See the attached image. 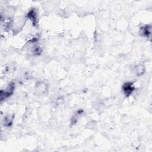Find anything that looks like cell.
Instances as JSON below:
<instances>
[{
  "instance_id": "cell-7",
  "label": "cell",
  "mask_w": 152,
  "mask_h": 152,
  "mask_svg": "<svg viewBox=\"0 0 152 152\" xmlns=\"http://www.w3.org/2000/svg\"><path fill=\"white\" fill-rule=\"evenodd\" d=\"M135 71H136V73L137 75L141 76L145 72L146 68H145V67L144 65L139 64L136 67Z\"/></svg>"
},
{
  "instance_id": "cell-3",
  "label": "cell",
  "mask_w": 152,
  "mask_h": 152,
  "mask_svg": "<svg viewBox=\"0 0 152 152\" xmlns=\"http://www.w3.org/2000/svg\"><path fill=\"white\" fill-rule=\"evenodd\" d=\"M135 87L133 82H126L123 86V90L127 97L130 96L134 91Z\"/></svg>"
},
{
  "instance_id": "cell-6",
  "label": "cell",
  "mask_w": 152,
  "mask_h": 152,
  "mask_svg": "<svg viewBox=\"0 0 152 152\" xmlns=\"http://www.w3.org/2000/svg\"><path fill=\"white\" fill-rule=\"evenodd\" d=\"M14 118V115L12 114V115H8L6 117H4V125L5 127H10L13 124V120Z\"/></svg>"
},
{
  "instance_id": "cell-8",
  "label": "cell",
  "mask_w": 152,
  "mask_h": 152,
  "mask_svg": "<svg viewBox=\"0 0 152 152\" xmlns=\"http://www.w3.org/2000/svg\"><path fill=\"white\" fill-rule=\"evenodd\" d=\"M83 113V110L82 109H80L79 110L77 111V112L75 113V115L72 117V118H71V123L74 125L75 124L77 123V120H78V118H79V116H80Z\"/></svg>"
},
{
  "instance_id": "cell-1",
  "label": "cell",
  "mask_w": 152,
  "mask_h": 152,
  "mask_svg": "<svg viewBox=\"0 0 152 152\" xmlns=\"http://www.w3.org/2000/svg\"><path fill=\"white\" fill-rule=\"evenodd\" d=\"M15 90V84L14 83H11L6 90L5 91L1 90V100H3L4 99L10 97L13 93H14V91Z\"/></svg>"
},
{
  "instance_id": "cell-4",
  "label": "cell",
  "mask_w": 152,
  "mask_h": 152,
  "mask_svg": "<svg viewBox=\"0 0 152 152\" xmlns=\"http://www.w3.org/2000/svg\"><path fill=\"white\" fill-rule=\"evenodd\" d=\"M151 26L150 25H145L140 28V33L142 36L148 37L151 35Z\"/></svg>"
},
{
  "instance_id": "cell-2",
  "label": "cell",
  "mask_w": 152,
  "mask_h": 152,
  "mask_svg": "<svg viewBox=\"0 0 152 152\" xmlns=\"http://www.w3.org/2000/svg\"><path fill=\"white\" fill-rule=\"evenodd\" d=\"M27 18H28L32 23V25L36 27L38 23L37 14L35 9H32L27 14Z\"/></svg>"
},
{
  "instance_id": "cell-5",
  "label": "cell",
  "mask_w": 152,
  "mask_h": 152,
  "mask_svg": "<svg viewBox=\"0 0 152 152\" xmlns=\"http://www.w3.org/2000/svg\"><path fill=\"white\" fill-rule=\"evenodd\" d=\"M36 90L39 93L44 94L47 91V86L42 82L38 83L36 86Z\"/></svg>"
}]
</instances>
